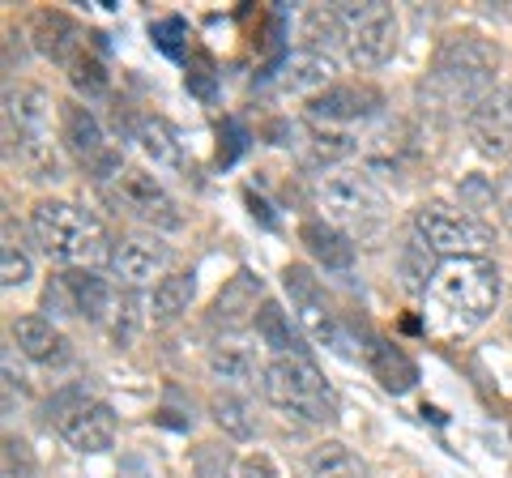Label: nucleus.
<instances>
[{
    "mask_svg": "<svg viewBox=\"0 0 512 478\" xmlns=\"http://www.w3.org/2000/svg\"><path fill=\"white\" fill-rule=\"evenodd\" d=\"M355 154H359V141L350 137V133H338V129H316L308 141H303V150H299V167L325 180V175L342 171V163H350Z\"/></svg>",
    "mask_w": 512,
    "mask_h": 478,
    "instance_id": "obj_25",
    "label": "nucleus"
},
{
    "mask_svg": "<svg viewBox=\"0 0 512 478\" xmlns=\"http://www.w3.org/2000/svg\"><path fill=\"white\" fill-rule=\"evenodd\" d=\"M252 333L274 359H286V355L308 359V333H303V325L278 304V299H265L261 304V312H256V321H252Z\"/></svg>",
    "mask_w": 512,
    "mask_h": 478,
    "instance_id": "obj_21",
    "label": "nucleus"
},
{
    "mask_svg": "<svg viewBox=\"0 0 512 478\" xmlns=\"http://www.w3.org/2000/svg\"><path fill=\"white\" fill-rule=\"evenodd\" d=\"M26 231L47 261H60L69 269L111 265V252H116V239L107 235L103 222L90 210H82L77 201H64V197H43L30 205Z\"/></svg>",
    "mask_w": 512,
    "mask_h": 478,
    "instance_id": "obj_2",
    "label": "nucleus"
},
{
    "mask_svg": "<svg viewBox=\"0 0 512 478\" xmlns=\"http://www.w3.org/2000/svg\"><path fill=\"white\" fill-rule=\"evenodd\" d=\"M141 308H150V299L141 295V291H120V304H116V316H111V333H116V342L128 346L141 333V325L150 321V312H141Z\"/></svg>",
    "mask_w": 512,
    "mask_h": 478,
    "instance_id": "obj_33",
    "label": "nucleus"
},
{
    "mask_svg": "<svg viewBox=\"0 0 512 478\" xmlns=\"http://www.w3.org/2000/svg\"><path fill=\"white\" fill-rule=\"evenodd\" d=\"M52 137V99L43 86H5V141L26 146V141Z\"/></svg>",
    "mask_w": 512,
    "mask_h": 478,
    "instance_id": "obj_13",
    "label": "nucleus"
},
{
    "mask_svg": "<svg viewBox=\"0 0 512 478\" xmlns=\"http://www.w3.org/2000/svg\"><path fill=\"white\" fill-rule=\"evenodd\" d=\"M192 299H197V274L192 269L188 274H167L150 291V321H175L192 308Z\"/></svg>",
    "mask_w": 512,
    "mask_h": 478,
    "instance_id": "obj_29",
    "label": "nucleus"
},
{
    "mask_svg": "<svg viewBox=\"0 0 512 478\" xmlns=\"http://www.w3.org/2000/svg\"><path fill=\"white\" fill-rule=\"evenodd\" d=\"M9 338L18 346V355L39 363V368H69L73 363V342L64 338L52 316H39V312L18 316V321L9 325Z\"/></svg>",
    "mask_w": 512,
    "mask_h": 478,
    "instance_id": "obj_14",
    "label": "nucleus"
},
{
    "mask_svg": "<svg viewBox=\"0 0 512 478\" xmlns=\"http://www.w3.org/2000/svg\"><path fill=\"white\" fill-rule=\"evenodd\" d=\"M90 402H94V397H90V389H86V385H64V389H56V393L43 402V423H47V427H56V432H60V427L69 423L82 406H90Z\"/></svg>",
    "mask_w": 512,
    "mask_h": 478,
    "instance_id": "obj_35",
    "label": "nucleus"
},
{
    "mask_svg": "<svg viewBox=\"0 0 512 478\" xmlns=\"http://www.w3.org/2000/svg\"><path fill=\"white\" fill-rule=\"evenodd\" d=\"M436 265L440 261H431V252L414 235H410V244H402V252H397V269H402V286H406V291H427Z\"/></svg>",
    "mask_w": 512,
    "mask_h": 478,
    "instance_id": "obj_34",
    "label": "nucleus"
},
{
    "mask_svg": "<svg viewBox=\"0 0 512 478\" xmlns=\"http://www.w3.org/2000/svg\"><path fill=\"white\" fill-rule=\"evenodd\" d=\"M99 193H103V201H107L116 214L141 222V227H150L154 235H158V231H180V227H184L180 201H175L167 188H163V180H158L154 171H146V167H133V163H128L107 188H99Z\"/></svg>",
    "mask_w": 512,
    "mask_h": 478,
    "instance_id": "obj_7",
    "label": "nucleus"
},
{
    "mask_svg": "<svg viewBox=\"0 0 512 478\" xmlns=\"http://www.w3.org/2000/svg\"><path fill=\"white\" fill-rule=\"evenodd\" d=\"M133 141L141 150L154 158V167H167L175 171L184 163V141H180V129L167 120V116H137L133 120Z\"/></svg>",
    "mask_w": 512,
    "mask_h": 478,
    "instance_id": "obj_27",
    "label": "nucleus"
},
{
    "mask_svg": "<svg viewBox=\"0 0 512 478\" xmlns=\"http://www.w3.org/2000/svg\"><path fill=\"white\" fill-rule=\"evenodd\" d=\"M60 146L73 163H82L86 171L103 163V154L111 150V141L103 133L99 116L86 107V103H64L60 107Z\"/></svg>",
    "mask_w": 512,
    "mask_h": 478,
    "instance_id": "obj_15",
    "label": "nucleus"
},
{
    "mask_svg": "<svg viewBox=\"0 0 512 478\" xmlns=\"http://www.w3.org/2000/svg\"><path fill=\"white\" fill-rule=\"evenodd\" d=\"M295 39H299V52L338 60V52H346V43H350V30L333 5H308V9H299V18H295Z\"/></svg>",
    "mask_w": 512,
    "mask_h": 478,
    "instance_id": "obj_19",
    "label": "nucleus"
},
{
    "mask_svg": "<svg viewBox=\"0 0 512 478\" xmlns=\"http://www.w3.org/2000/svg\"><path fill=\"white\" fill-rule=\"evenodd\" d=\"M316 210L342 235L355 239V244L380 239L384 227H389V197L380 193V184L372 175L346 171V167L316 184Z\"/></svg>",
    "mask_w": 512,
    "mask_h": 478,
    "instance_id": "obj_4",
    "label": "nucleus"
},
{
    "mask_svg": "<svg viewBox=\"0 0 512 478\" xmlns=\"http://www.w3.org/2000/svg\"><path fill=\"white\" fill-rule=\"evenodd\" d=\"M154 43H158V52H167L171 60H180L184 56V43H188V22L184 18H163V22H154Z\"/></svg>",
    "mask_w": 512,
    "mask_h": 478,
    "instance_id": "obj_37",
    "label": "nucleus"
},
{
    "mask_svg": "<svg viewBox=\"0 0 512 478\" xmlns=\"http://www.w3.org/2000/svg\"><path fill=\"white\" fill-rule=\"evenodd\" d=\"M384 107V94L376 86H363V82H333L325 94L308 99V120L320 124V129H338V124H355L376 116Z\"/></svg>",
    "mask_w": 512,
    "mask_h": 478,
    "instance_id": "obj_12",
    "label": "nucleus"
},
{
    "mask_svg": "<svg viewBox=\"0 0 512 478\" xmlns=\"http://www.w3.org/2000/svg\"><path fill=\"white\" fill-rule=\"evenodd\" d=\"M333 73H338V60L333 56H316V52H295L282 60V77L278 86L286 94H308V99H316V94H325L333 86Z\"/></svg>",
    "mask_w": 512,
    "mask_h": 478,
    "instance_id": "obj_23",
    "label": "nucleus"
},
{
    "mask_svg": "<svg viewBox=\"0 0 512 478\" xmlns=\"http://www.w3.org/2000/svg\"><path fill=\"white\" fill-rule=\"evenodd\" d=\"M5 478H35V453L26 440H5Z\"/></svg>",
    "mask_w": 512,
    "mask_h": 478,
    "instance_id": "obj_38",
    "label": "nucleus"
},
{
    "mask_svg": "<svg viewBox=\"0 0 512 478\" xmlns=\"http://www.w3.org/2000/svg\"><path fill=\"white\" fill-rule=\"evenodd\" d=\"M244 474H248V478H278V470H274V461H269V457L244 461Z\"/></svg>",
    "mask_w": 512,
    "mask_h": 478,
    "instance_id": "obj_40",
    "label": "nucleus"
},
{
    "mask_svg": "<svg viewBox=\"0 0 512 478\" xmlns=\"http://www.w3.org/2000/svg\"><path fill=\"white\" fill-rule=\"evenodd\" d=\"M205 368L210 376L218 380L227 393H252L265 385V363H256V355L248 346H235V342H218L210 350V359H205Z\"/></svg>",
    "mask_w": 512,
    "mask_h": 478,
    "instance_id": "obj_22",
    "label": "nucleus"
},
{
    "mask_svg": "<svg viewBox=\"0 0 512 478\" xmlns=\"http://www.w3.org/2000/svg\"><path fill=\"white\" fill-rule=\"evenodd\" d=\"M427 86L440 94L444 107H461L470 116L500 90V47L483 35H448L427 73Z\"/></svg>",
    "mask_w": 512,
    "mask_h": 478,
    "instance_id": "obj_3",
    "label": "nucleus"
},
{
    "mask_svg": "<svg viewBox=\"0 0 512 478\" xmlns=\"http://www.w3.org/2000/svg\"><path fill=\"white\" fill-rule=\"evenodd\" d=\"M69 86L82 94L86 103H94V99H103V94L111 90V73H107V60L99 56V52H86L77 65L69 69Z\"/></svg>",
    "mask_w": 512,
    "mask_h": 478,
    "instance_id": "obj_32",
    "label": "nucleus"
},
{
    "mask_svg": "<svg viewBox=\"0 0 512 478\" xmlns=\"http://www.w3.org/2000/svg\"><path fill=\"white\" fill-rule=\"evenodd\" d=\"M367 368H372V376L380 380V389L393 393V397H402L419 385V363H414L397 342H372V350H367Z\"/></svg>",
    "mask_w": 512,
    "mask_h": 478,
    "instance_id": "obj_26",
    "label": "nucleus"
},
{
    "mask_svg": "<svg viewBox=\"0 0 512 478\" xmlns=\"http://www.w3.org/2000/svg\"><path fill=\"white\" fill-rule=\"evenodd\" d=\"M342 22L350 30L346 43V60L359 73H372L380 65H389L402 43V18L393 5H338Z\"/></svg>",
    "mask_w": 512,
    "mask_h": 478,
    "instance_id": "obj_8",
    "label": "nucleus"
},
{
    "mask_svg": "<svg viewBox=\"0 0 512 478\" xmlns=\"http://www.w3.org/2000/svg\"><path fill=\"white\" fill-rule=\"evenodd\" d=\"M466 129H470L474 150L483 158H495V163L512 158V82H500V90L487 103H478L470 111Z\"/></svg>",
    "mask_w": 512,
    "mask_h": 478,
    "instance_id": "obj_11",
    "label": "nucleus"
},
{
    "mask_svg": "<svg viewBox=\"0 0 512 478\" xmlns=\"http://www.w3.org/2000/svg\"><path fill=\"white\" fill-rule=\"evenodd\" d=\"M235 466V457L227 444H201L197 453H192V470H197V478H227Z\"/></svg>",
    "mask_w": 512,
    "mask_h": 478,
    "instance_id": "obj_36",
    "label": "nucleus"
},
{
    "mask_svg": "<svg viewBox=\"0 0 512 478\" xmlns=\"http://www.w3.org/2000/svg\"><path fill=\"white\" fill-rule=\"evenodd\" d=\"M308 478H372L367 461L342 440H320L308 449Z\"/></svg>",
    "mask_w": 512,
    "mask_h": 478,
    "instance_id": "obj_28",
    "label": "nucleus"
},
{
    "mask_svg": "<svg viewBox=\"0 0 512 478\" xmlns=\"http://www.w3.org/2000/svg\"><path fill=\"white\" fill-rule=\"evenodd\" d=\"M35 278V261H30V252L13 239V218H5V244H0V282H5V291H18Z\"/></svg>",
    "mask_w": 512,
    "mask_h": 478,
    "instance_id": "obj_31",
    "label": "nucleus"
},
{
    "mask_svg": "<svg viewBox=\"0 0 512 478\" xmlns=\"http://www.w3.org/2000/svg\"><path fill=\"white\" fill-rule=\"evenodd\" d=\"M282 286H286V299H291L295 321L303 325V333H312V338H320L325 346H333V350H342L346 355V333H342L338 312H333L329 295H325V282L312 274V265H303V261L286 265L282 269Z\"/></svg>",
    "mask_w": 512,
    "mask_h": 478,
    "instance_id": "obj_9",
    "label": "nucleus"
},
{
    "mask_svg": "<svg viewBox=\"0 0 512 478\" xmlns=\"http://www.w3.org/2000/svg\"><path fill=\"white\" fill-rule=\"evenodd\" d=\"M261 278L252 274V269H239V274L222 286L214 308H210V325L214 329H244L256 321V312H261Z\"/></svg>",
    "mask_w": 512,
    "mask_h": 478,
    "instance_id": "obj_20",
    "label": "nucleus"
},
{
    "mask_svg": "<svg viewBox=\"0 0 512 478\" xmlns=\"http://www.w3.org/2000/svg\"><path fill=\"white\" fill-rule=\"evenodd\" d=\"M64 291H69V304H73V316H82L86 325H107L116 316V286L111 278H103L99 269H64Z\"/></svg>",
    "mask_w": 512,
    "mask_h": 478,
    "instance_id": "obj_17",
    "label": "nucleus"
},
{
    "mask_svg": "<svg viewBox=\"0 0 512 478\" xmlns=\"http://www.w3.org/2000/svg\"><path fill=\"white\" fill-rule=\"evenodd\" d=\"M116 436H120V419H116V410H111L107 402H90L73 414L69 423L60 427V440L69 444L73 453H111L116 449Z\"/></svg>",
    "mask_w": 512,
    "mask_h": 478,
    "instance_id": "obj_18",
    "label": "nucleus"
},
{
    "mask_svg": "<svg viewBox=\"0 0 512 478\" xmlns=\"http://www.w3.org/2000/svg\"><path fill=\"white\" fill-rule=\"evenodd\" d=\"M210 419H214L218 432L231 436V440H252L256 436V414H252V402L244 393L218 389L214 402H210Z\"/></svg>",
    "mask_w": 512,
    "mask_h": 478,
    "instance_id": "obj_30",
    "label": "nucleus"
},
{
    "mask_svg": "<svg viewBox=\"0 0 512 478\" xmlns=\"http://www.w3.org/2000/svg\"><path fill=\"white\" fill-rule=\"evenodd\" d=\"M500 291H504V274L495 261L457 257L436 265L423 295H427L431 325L444 333H470L478 325H487V316L500 304Z\"/></svg>",
    "mask_w": 512,
    "mask_h": 478,
    "instance_id": "obj_1",
    "label": "nucleus"
},
{
    "mask_svg": "<svg viewBox=\"0 0 512 478\" xmlns=\"http://www.w3.org/2000/svg\"><path fill=\"white\" fill-rule=\"evenodd\" d=\"M261 393H265L269 406L295 414L303 423H338V397H333L325 372L303 355L269 359Z\"/></svg>",
    "mask_w": 512,
    "mask_h": 478,
    "instance_id": "obj_6",
    "label": "nucleus"
},
{
    "mask_svg": "<svg viewBox=\"0 0 512 478\" xmlns=\"http://www.w3.org/2000/svg\"><path fill=\"white\" fill-rule=\"evenodd\" d=\"M299 244L308 248V257L316 261V265H325V269H350L355 265V239L350 235H342L333 222H325V218H308L299 227Z\"/></svg>",
    "mask_w": 512,
    "mask_h": 478,
    "instance_id": "obj_24",
    "label": "nucleus"
},
{
    "mask_svg": "<svg viewBox=\"0 0 512 478\" xmlns=\"http://www.w3.org/2000/svg\"><path fill=\"white\" fill-rule=\"evenodd\" d=\"M495 210H500V218L512 227V167L495 180Z\"/></svg>",
    "mask_w": 512,
    "mask_h": 478,
    "instance_id": "obj_39",
    "label": "nucleus"
},
{
    "mask_svg": "<svg viewBox=\"0 0 512 478\" xmlns=\"http://www.w3.org/2000/svg\"><path fill=\"white\" fill-rule=\"evenodd\" d=\"M175 252L171 244H163L154 231L150 235H124L116 239V252H111V278H116L124 291H146V286H158L171 274Z\"/></svg>",
    "mask_w": 512,
    "mask_h": 478,
    "instance_id": "obj_10",
    "label": "nucleus"
},
{
    "mask_svg": "<svg viewBox=\"0 0 512 478\" xmlns=\"http://www.w3.org/2000/svg\"><path fill=\"white\" fill-rule=\"evenodd\" d=\"M30 35H35L39 52L52 60V65H60L64 73H69L77 60L90 52V47H86V30L77 26L69 13H60V9H43L35 18V30H30Z\"/></svg>",
    "mask_w": 512,
    "mask_h": 478,
    "instance_id": "obj_16",
    "label": "nucleus"
},
{
    "mask_svg": "<svg viewBox=\"0 0 512 478\" xmlns=\"http://www.w3.org/2000/svg\"><path fill=\"white\" fill-rule=\"evenodd\" d=\"M410 231L414 239L440 261H457V257H487L495 248V227L483 222L466 205H448V201H423L410 214Z\"/></svg>",
    "mask_w": 512,
    "mask_h": 478,
    "instance_id": "obj_5",
    "label": "nucleus"
}]
</instances>
